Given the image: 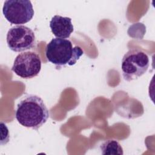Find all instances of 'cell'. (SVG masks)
<instances>
[{"label":"cell","instance_id":"cell-2","mask_svg":"<svg viewBox=\"0 0 155 155\" xmlns=\"http://www.w3.org/2000/svg\"><path fill=\"white\" fill-rule=\"evenodd\" d=\"M83 54L80 47H73L72 42L67 39L53 38L45 49L47 60L58 67L74 65Z\"/></svg>","mask_w":155,"mask_h":155},{"label":"cell","instance_id":"cell-6","mask_svg":"<svg viewBox=\"0 0 155 155\" xmlns=\"http://www.w3.org/2000/svg\"><path fill=\"white\" fill-rule=\"evenodd\" d=\"M41 70V58L33 51H24L19 54L12 67V70L16 75L25 79L38 76Z\"/></svg>","mask_w":155,"mask_h":155},{"label":"cell","instance_id":"cell-7","mask_svg":"<svg viewBox=\"0 0 155 155\" xmlns=\"http://www.w3.org/2000/svg\"><path fill=\"white\" fill-rule=\"evenodd\" d=\"M50 27L52 33L56 38H68L74 30L71 19L54 15L50 21Z\"/></svg>","mask_w":155,"mask_h":155},{"label":"cell","instance_id":"cell-4","mask_svg":"<svg viewBox=\"0 0 155 155\" xmlns=\"http://www.w3.org/2000/svg\"><path fill=\"white\" fill-rule=\"evenodd\" d=\"M2 13L12 24H24L33 18L35 12L29 0H7L4 3Z\"/></svg>","mask_w":155,"mask_h":155},{"label":"cell","instance_id":"cell-3","mask_svg":"<svg viewBox=\"0 0 155 155\" xmlns=\"http://www.w3.org/2000/svg\"><path fill=\"white\" fill-rule=\"evenodd\" d=\"M121 70L124 79L127 81L137 79L145 74L150 65L147 54L139 49H131L123 56Z\"/></svg>","mask_w":155,"mask_h":155},{"label":"cell","instance_id":"cell-1","mask_svg":"<svg viewBox=\"0 0 155 155\" xmlns=\"http://www.w3.org/2000/svg\"><path fill=\"white\" fill-rule=\"evenodd\" d=\"M15 117L21 125L38 130L47 121L50 113L39 96L29 94L18 103Z\"/></svg>","mask_w":155,"mask_h":155},{"label":"cell","instance_id":"cell-5","mask_svg":"<svg viewBox=\"0 0 155 155\" xmlns=\"http://www.w3.org/2000/svg\"><path fill=\"white\" fill-rule=\"evenodd\" d=\"M8 48L15 52H22L35 47L36 37L33 31L25 25H16L10 28L7 34Z\"/></svg>","mask_w":155,"mask_h":155},{"label":"cell","instance_id":"cell-8","mask_svg":"<svg viewBox=\"0 0 155 155\" xmlns=\"http://www.w3.org/2000/svg\"><path fill=\"white\" fill-rule=\"evenodd\" d=\"M100 150L102 154H114L122 155L123 149L120 144L114 139H108L102 143L100 145Z\"/></svg>","mask_w":155,"mask_h":155}]
</instances>
